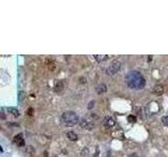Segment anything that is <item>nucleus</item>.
<instances>
[{
    "label": "nucleus",
    "mask_w": 168,
    "mask_h": 157,
    "mask_svg": "<svg viewBox=\"0 0 168 157\" xmlns=\"http://www.w3.org/2000/svg\"><path fill=\"white\" fill-rule=\"evenodd\" d=\"M125 81H126V84L129 88L137 89V90L143 89L146 84L145 78L143 77V75L136 70L129 71L125 77Z\"/></svg>",
    "instance_id": "obj_1"
},
{
    "label": "nucleus",
    "mask_w": 168,
    "mask_h": 157,
    "mask_svg": "<svg viewBox=\"0 0 168 157\" xmlns=\"http://www.w3.org/2000/svg\"><path fill=\"white\" fill-rule=\"evenodd\" d=\"M61 120H62L63 124L66 125V126H76L77 124H80V118L76 112L74 111H66L62 114L61 116Z\"/></svg>",
    "instance_id": "obj_2"
},
{
    "label": "nucleus",
    "mask_w": 168,
    "mask_h": 157,
    "mask_svg": "<svg viewBox=\"0 0 168 157\" xmlns=\"http://www.w3.org/2000/svg\"><path fill=\"white\" fill-rule=\"evenodd\" d=\"M121 66H122V63L118 60H115V61H112L111 64L109 65V67L107 68V71H106V73H107V75H109V76H114L120 70Z\"/></svg>",
    "instance_id": "obj_3"
},
{
    "label": "nucleus",
    "mask_w": 168,
    "mask_h": 157,
    "mask_svg": "<svg viewBox=\"0 0 168 157\" xmlns=\"http://www.w3.org/2000/svg\"><path fill=\"white\" fill-rule=\"evenodd\" d=\"M80 126L82 128L86 129V130H93L95 128V124H93V120H89L87 118H83V120H80Z\"/></svg>",
    "instance_id": "obj_4"
},
{
    "label": "nucleus",
    "mask_w": 168,
    "mask_h": 157,
    "mask_svg": "<svg viewBox=\"0 0 168 157\" xmlns=\"http://www.w3.org/2000/svg\"><path fill=\"white\" fill-rule=\"evenodd\" d=\"M13 141H14V144H16L18 147H24V145H25L24 138H23V135L21 134V133L15 135L14 138H13Z\"/></svg>",
    "instance_id": "obj_5"
},
{
    "label": "nucleus",
    "mask_w": 168,
    "mask_h": 157,
    "mask_svg": "<svg viewBox=\"0 0 168 157\" xmlns=\"http://www.w3.org/2000/svg\"><path fill=\"white\" fill-rule=\"evenodd\" d=\"M103 125L106 128H111V127H114L116 125V122H115V120L111 116H105L103 120Z\"/></svg>",
    "instance_id": "obj_6"
},
{
    "label": "nucleus",
    "mask_w": 168,
    "mask_h": 157,
    "mask_svg": "<svg viewBox=\"0 0 168 157\" xmlns=\"http://www.w3.org/2000/svg\"><path fill=\"white\" fill-rule=\"evenodd\" d=\"M152 92L154 93L156 95H162L164 93V86L161 84H156L154 86V89H152Z\"/></svg>",
    "instance_id": "obj_7"
},
{
    "label": "nucleus",
    "mask_w": 168,
    "mask_h": 157,
    "mask_svg": "<svg viewBox=\"0 0 168 157\" xmlns=\"http://www.w3.org/2000/svg\"><path fill=\"white\" fill-rule=\"evenodd\" d=\"M54 89H55V92L58 93V94L62 93L63 90H64V85H63L62 81H58V82H56V84H55V86H54Z\"/></svg>",
    "instance_id": "obj_8"
},
{
    "label": "nucleus",
    "mask_w": 168,
    "mask_h": 157,
    "mask_svg": "<svg viewBox=\"0 0 168 157\" xmlns=\"http://www.w3.org/2000/svg\"><path fill=\"white\" fill-rule=\"evenodd\" d=\"M96 91H97V93H99V94H101V93H104L107 91V86H106L105 84H99L97 86V88H96Z\"/></svg>",
    "instance_id": "obj_9"
},
{
    "label": "nucleus",
    "mask_w": 168,
    "mask_h": 157,
    "mask_svg": "<svg viewBox=\"0 0 168 157\" xmlns=\"http://www.w3.org/2000/svg\"><path fill=\"white\" fill-rule=\"evenodd\" d=\"M66 136H67V138H69L71 141H76L78 139V135L76 134L75 132H73V131H69V132H67L66 133Z\"/></svg>",
    "instance_id": "obj_10"
},
{
    "label": "nucleus",
    "mask_w": 168,
    "mask_h": 157,
    "mask_svg": "<svg viewBox=\"0 0 168 157\" xmlns=\"http://www.w3.org/2000/svg\"><path fill=\"white\" fill-rule=\"evenodd\" d=\"M95 59L98 62H103V61L108 60V59H109V56H107V55H96Z\"/></svg>",
    "instance_id": "obj_11"
},
{
    "label": "nucleus",
    "mask_w": 168,
    "mask_h": 157,
    "mask_svg": "<svg viewBox=\"0 0 168 157\" xmlns=\"http://www.w3.org/2000/svg\"><path fill=\"white\" fill-rule=\"evenodd\" d=\"M8 111L10 112L12 115H14L15 117H18V116H19V110L17 109V108L10 107V108H8Z\"/></svg>",
    "instance_id": "obj_12"
},
{
    "label": "nucleus",
    "mask_w": 168,
    "mask_h": 157,
    "mask_svg": "<svg viewBox=\"0 0 168 157\" xmlns=\"http://www.w3.org/2000/svg\"><path fill=\"white\" fill-rule=\"evenodd\" d=\"M162 124L164 125V126H166V127H168V115H166V116H163L162 117Z\"/></svg>",
    "instance_id": "obj_13"
},
{
    "label": "nucleus",
    "mask_w": 168,
    "mask_h": 157,
    "mask_svg": "<svg viewBox=\"0 0 168 157\" xmlns=\"http://www.w3.org/2000/svg\"><path fill=\"white\" fill-rule=\"evenodd\" d=\"M136 120H137V118H136L135 115H129V116H128V122H130V123H136Z\"/></svg>",
    "instance_id": "obj_14"
},
{
    "label": "nucleus",
    "mask_w": 168,
    "mask_h": 157,
    "mask_svg": "<svg viewBox=\"0 0 168 157\" xmlns=\"http://www.w3.org/2000/svg\"><path fill=\"white\" fill-rule=\"evenodd\" d=\"M93 106H95V102H93V101H90V102L88 103V106H87V108H88V109L90 110L91 108H93Z\"/></svg>",
    "instance_id": "obj_15"
},
{
    "label": "nucleus",
    "mask_w": 168,
    "mask_h": 157,
    "mask_svg": "<svg viewBox=\"0 0 168 157\" xmlns=\"http://www.w3.org/2000/svg\"><path fill=\"white\" fill-rule=\"evenodd\" d=\"M79 82L81 83V84H85V83H86V78H85L84 77H80L79 78Z\"/></svg>",
    "instance_id": "obj_16"
},
{
    "label": "nucleus",
    "mask_w": 168,
    "mask_h": 157,
    "mask_svg": "<svg viewBox=\"0 0 168 157\" xmlns=\"http://www.w3.org/2000/svg\"><path fill=\"white\" fill-rule=\"evenodd\" d=\"M33 113H34L33 108H29V110H27V114H29V115H33Z\"/></svg>",
    "instance_id": "obj_17"
},
{
    "label": "nucleus",
    "mask_w": 168,
    "mask_h": 157,
    "mask_svg": "<svg viewBox=\"0 0 168 157\" xmlns=\"http://www.w3.org/2000/svg\"><path fill=\"white\" fill-rule=\"evenodd\" d=\"M44 157H48V153H47V152H44Z\"/></svg>",
    "instance_id": "obj_18"
}]
</instances>
